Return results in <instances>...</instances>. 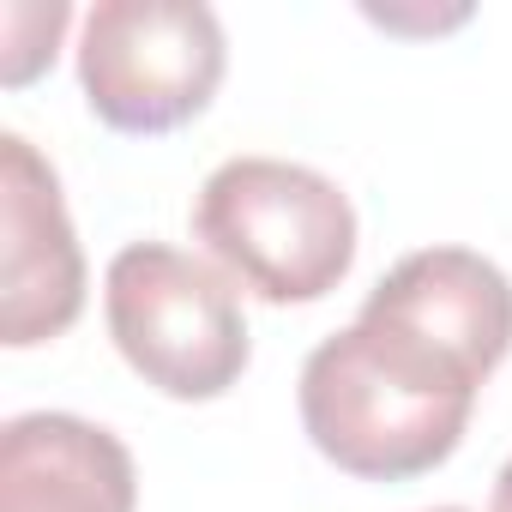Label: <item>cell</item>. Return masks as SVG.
<instances>
[{
    "label": "cell",
    "instance_id": "cell-6",
    "mask_svg": "<svg viewBox=\"0 0 512 512\" xmlns=\"http://www.w3.org/2000/svg\"><path fill=\"white\" fill-rule=\"evenodd\" d=\"M368 314H386L458 362H470L482 380L512 350V278L482 260L476 247H416L368 290Z\"/></svg>",
    "mask_w": 512,
    "mask_h": 512
},
{
    "label": "cell",
    "instance_id": "cell-4",
    "mask_svg": "<svg viewBox=\"0 0 512 512\" xmlns=\"http://www.w3.org/2000/svg\"><path fill=\"white\" fill-rule=\"evenodd\" d=\"M223 25L199 0H97L79 25L85 109L133 139L175 133L223 85Z\"/></svg>",
    "mask_w": 512,
    "mask_h": 512
},
{
    "label": "cell",
    "instance_id": "cell-2",
    "mask_svg": "<svg viewBox=\"0 0 512 512\" xmlns=\"http://www.w3.org/2000/svg\"><path fill=\"white\" fill-rule=\"evenodd\" d=\"M193 235L241 290L272 308L332 296L356 266L350 193L290 157H229L193 199Z\"/></svg>",
    "mask_w": 512,
    "mask_h": 512
},
{
    "label": "cell",
    "instance_id": "cell-8",
    "mask_svg": "<svg viewBox=\"0 0 512 512\" xmlns=\"http://www.w3.org/2000/svg\"><path fill=\"white\" fill-rule=\"evenodd\" d=\"M67 25H73V13L61 0H13V7H0V79L7 85L37 79L55 61Z\"/></svg>",
    "mask_w": 512,
    "mask_h": 512
},
{
    "label": "cell",
    "instance_id": "cell-9",
    "mask_svg": "<svg viewBox=\"0 0 512 512\" xmlns=\"http://www.w3.org/2000/svg\"><path fill=\"white\" fill-rule=\"evenodd\" d=\"M488 512H512V458H506L500 476H494V500H488Z\"/></svg>",
    "mask_w": 512,
    "mask_h": 512
},
{
    "label": "cell",
    "instance_id": "cell-7",
    "mask_svg": "<svg viewBox=\"0 0 512 512\" xmlns=\"http://www.w3.org/2000/svg\"><path fill=\"white\" fill-rule=\"evenodd\" d=\"M133 452L67 410H25L0 428V512H133Z\"/></svg>",
    "mask_w": 512,
    "mask_h": 512
},
{
    "label": "cell",
    "instance_id": "cell-3",
    "mask_svg": "<svg viewBox=\"0 0 512 512\" xmlns=\"http://www.w3.org/2000/svg\"><path fill=\"white\" fill-rule=\"evenodd\" d=\"M103 320L127 368L175 404L223 398L253 356L235 278L169 241H127L109 260Z\"/></svg>",
    "mask_w": 512,
    "mask_h": 512
},
{
    "label": "cell",
    "instance_id": "cell-10",
    "mask_svg": "<svg viewBox=\"0 0 512 512\" xmlns=\"http://www.w3.org/2000/svg\"><path fill=\"white\" fill-rule=\"evenodd\" d=\"M434 512H464V506H434Z\"/></svg>",
    "mask_w": 512,
    "mask_h": 512
},
{
    "label": "cell",
    "instance_id": "cell-5",
    "mask_svg": "<svg viewBox=\"0 0 512 512\" xmlns=\"http://www.w3.org/2000/svg\"><path fill=\"white\" fill-rule=\"evenodd\" d=\"M79 314L85 253L61 199V175L25 133H0V344H55Z\"/></svg>",
    "mask_w": 512,
    "mask_h": 512
},
{
    "label": "cell",
    "instance_id": "cell-1",
    "mask_svg": "<svg viewBox=\"0 0 512 512\" xmlns=\"http://www.w3.org/2000/svg\"><path fill=\"white\" fill-rule=\"evenodd\" d=\"M482 386L488 380L434 338L362 308L344 332L314 344L296 404L326 464L362 482H410L458 452Z\"/></svg>",
    "mask_w": 512,
    "mask_h": 512
}]
</instances>
